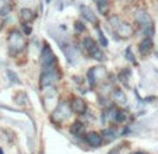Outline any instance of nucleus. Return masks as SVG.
I'll return each mask as SVG.
<instances>
[{"instance_id":"f257e3e1","label":"nucleus","mask_w":158,"mask_h":154,"mask_svg":"<svg viewBox=\"0 0 158 154\" xmlns=\"http://www.w3.org/2000/svg\"><path fill=\"white\" fill-rule=\"evenodd\" d=\"M41 65L44 71H52V70H57V59L55 56L52 48L48 44L44 45L41 53Z\"/></svg>"},{"instance_id":"f03ea898","label":"nucleus","mask_w":158,"mask_h":154,"mask_svg":"<svg viewBox=\"0 0 158 154\" xmlns=\"http://www.w3.org/2000/svg\"><path fill=\"white\" fill-rule=\"evenodd\" d=\"M9 45L14 52L23 50L25 48V39H24V36H23V34L17 30L11 31L9 35Z\"/></svg>"},{"instance_id":"7ed1b4c3","label":"nucleus","mask_w":158,"mask_h":154,"mask_svg":"<svg viewBox=\"0 0 158 154\" xmlns=\"http://www.w3.org/2000/svg\"><path fill=\"white\" fill-rule=\"evenodd\" d=\"M108 77V71L104 66H95L88 70V81L91 86H95L98 81L105 80Z\"/></svg>"},{"instance_id":"20e7f679","label":"nucleus","mask_w":158,"mask_h":154,"mask_svg":"<svg viewBox=\"0 0 158 154\" xmlns=\"http://www.w3.org/2000/svg\"><path fill=\"white\" fill-rule=\"evenodd\" d=\"M72 109H70L69 104H66L64 101H62L59 105H57V108L55 109L53 115H52V119H53L55 122H57V123H60V122H63L64 119H67L70 115H72Z\"/></svg>"},{"instance_id":"39448f33","label":"nucleus","mask_w":158,"mask_h":154,"mask_svg":"<svg viewBox=\"0 0 158 154\" xmlns=\"http://www.w3.org/2000/svg\"><path fill=\"white\" fill-rule=\"evenodd\" d=\"M57 81H59V73H57V70L44 71V74H42V77H41V86H42V88L55 86Z\"/></svg>"},{"instance_id":"423d86ee","label":"nucleus","mask_w":158,"mask_h":154,"mask_svg":"<svg viewBox=\"0 0 158 154\" xmlns=\"http://www.w3.org/2000/svg\"><path fill=\"white\" fill-rule=\"evenodd\" d=\"M70 109L77 115H84L87 112V102L80 97H74L70 102Z\"/></svg>"},{"instance_id":"0eeeda50","label":"nucleus","mask_w":158,"mask_h":154,"mask_svg":"<svg viewBox=\"0 0 158 154\" xmlns=\"http://www.w3.org/2000/svg\"><path fill=\"white\" fill-rule=\"evenodd\" d=\"M134 20L137 21V23L140 24V27H143V28L154 24L151 20V17H150V14L147 11H144V10H137V11L134 13Z\"/></svg>"},{"instance_id":"6e6552de","label":"nucleus","mask_w":158,"mask_h":154,"mask_svg":"<svg viewBox=\"0 0 158 154\" xmlns=\"http://www.w3.org/2000/svg\"><path fill=\"white\" fill-rule=\"evenodd\" d=\"M80 13H81V15H83V17L85 18L87 21H88V23H93L94 25H98V24H99L98 17H97L95 13L91 10V7L81 4V6H80Z\"/></svg>"},{"instance_id":"1a4fd4ad","label":"nucleus","mask_w":158,"mask_h":154,"mask_svg":"<svg viewBox=\"0 0 158 154\" xmlns=\"http://www.w3.org/2000/svg\"><path fill=\"white\" fill-rule=\"evenodd\" d=\"M116 32H118V35H120L122 38H130L134 32V28L131 27L129 23H123V21H120V24L116 28Z\"/></svg>"},{"instance_id":"9d476101","label":"nucleus","mask_w":158,"mask_h":154,"mask_svg":"<svg viewBox=\"0 0 158 154\" xmlns=\"http://www.w3.org/2000/svg\"><path fill=\"white\" fill-rule=\"evenodd\" d=\"M85 140L91 147H99V146L102 144V142H104L102 136L99 133H97V132H89V133H87Z\"/></svg>"},{"instance_id":"9b49d317","label":"nucleus","mask_w":158,"mask_h":154,"mask_svg":"<svg viewBox=\"0 0 158 154\" xmlns=\"http://www.w3.org/2000/svg\"><path fill=\"white\" fill-rule=\"evenodd\" d=\"M152 46H154V44H152V39L151 38H144L143 41L139 44V52H140L141 56H147V55L150 53L152 50Z\"/></svg>"},{"instance_id":"f8f14e48","label":"nucleus","mask_w":158,"mask_h":154,"mask_svg":"<svg viewBox=\"0 0 158 154\" xmlns=\"http://www.w3.org/2000/svg\"><path fill=\"white\" fill-rule=\"evenodd\" d=\"M112 98H114L115 102H118V104H126L127 102V98H126L125 92L122 91V90L116 88V90H112Z\"/></svg>"},{"instance_id":"ddd939ff","label":"nucleus","mask_w":158,"mask_h":154,"mask_svg":"<svg viewBox=\"0 0 158 154\" xmlns=\"http://www.w3.org/2000/svg\"><path fill=\"white\" fill-rule=\"evenodd\" d=\"M88 55H89L91 58H93V59L99 60V62H102V60L105 59V53L102 52V49L99 48V45H95V46H94L93 49H91V50L88 52Z\"/></svg>"},{"instance_id":"4468645a","label":"nucleus","mask_w":158,"mask_h":154,"mask_svg":"<svg viewBox=\"0 0 158 154\" xmlns=\"http://www.w3.org/2000/svg\"><path fill=\"white\" fill-rule=\"evenodd\" d=\"M70 132H72L74 136H83L85 133V125L81 123V122H74L70 127Z\"/></svg>"},{"instance_id":"2eb2a0df","label":"nucleus","mask_w":158,"mask_h":154,"mask_svg":"<svg viewBox=\"0 0 158 154\" xmlns=\"http://www.w3.org/2000/svg\"><path fill=\"white\" fill-rule=\"evenodd\" d=\"M20 17H21V20H23V23H31V21L34 20V18L36 17L35 15V13L32 11V10H30V9H23L20 11Z\"/></svg>"},{"instance_id":"dca6fc26","label":"nucleus","mask_w":158,"mask_h":154,"mask_svg":"<svg viewBox=\"0 0 158 154\" xmlns=\"http://www.w3.org/2000/svg\"><path fill=\"white\" fill-rule=\"evenodd\" d=\"M94 2H95V4L101 14L106 15L108 13H109V0H94Z\"/></svg>"},{"instance_id":"f3484780","label":"nucleus","mask_w":158,"mask_h":154,"mask_svg":"<svg viewBox=\"0 0 158 154\" xmlns=\"http://www.w3.org/2000/svg\"><path fill=\"white\" fill-rule=\"evenodd\" d=\"M102 139L106 140V142H112V140L116 139V130H114L112 127H108V129H104L102 130Z\"/></svg>"},{"instance_id":"a211bd4d","label":"nucleus","mask_w":158,"mask_h":154,"mask_svg":"<svg viewBox=\"0 0 158 154\" xmlns=\"http://www.w3.org/2000/svg\"><path fill=\"white\" fill-rule=\"evenodd\" d=\"M95 41H94L91 36H85V38L83 39V46H84V49L87 50V52H89V50L93 49L94 46H95Z\"/></svg>"},{"instance_id":"6ab92c4d","label":"nucleus","mask_w":158,"mask_h":154,"mask_svg":"<svg viewBox=\"0 0 158 154\" xmlns=\"http://www.w3.org/2000/svg\"><path fill=\"white\" fill-rule=\"evenodd\" d=\"M126 118H127V115H126L125 111H123V109H116L114 122H116V123H123V122L126 121Z\"/></svg>"},{"instance_id":"aec40b11","label":"nucleus","mask_w":158,"mask_h":154,"mask_svg":"<svg viewBox=\"0 0 158 154\" xmlns=\"http://www.w3.org/2000/svg\"><path fill=\"white\" fill-rule=\"evenodd\" d=\"M108 23H109V25L110 27H114L115 30L118 28V25L120 24V18L118 17V15H110L109 17V20H108Z\"/></svg>"},{"instance_id":"412c9836","label":"nucleus","mask_w":158,"mask_h":154,"mask_svg":"<svg viewBox=\"0 0 158 154\" xmlns=\"http://www.w3.org/2000/svg\"><path fill=\"white\" fill-rule=\"evenodd\" d=\"M130 70H129V69H125V70L122 71V73H120V80H122V83H125L126 86H127V80H129V77H130Z\"/></svg>"},{"instance_id":"4be33fe9","label":"nucleus","mask_w":158,"mask_h":154,"mask_svg":"<svg viewBox=\"0 0 158 154\" xmlns=\"http://www.w3.org/2000/svg\"><path fill=\"white\" fill-rule=\"evenodd\" d=\"M74 30H76V32H84L85 31V25L83 24V21H76L74 23Z\"/></svg>"},{"instance_id":"5701e85b","label":"nucleus","mask_w":158,"mask_h":154,"mask_svg":"<svg viewBox=\"0 0 158 154\" xmlns=\"http://www.w3.org/2000/svg\"><path fill=\"white\" fill-rule=\"evenodd\" d=\"M125 56H126V59L130 60L131 63H136V59H134L133 53H131V48H127V49L125 50Z\"/></svg>"},{"instance_id":"b1692460","label":"nucleus","mask_w":158,"mask_h":154,"mask_svg":"<svg viewBox=\"0 0 158 154\" xmlns=\"http://www.w3.org/2000/svg\"><path fill=\"white\" fill-rule=\"evenodd\" d=\"M98 35H99V42H101V44H102V46H104V48H106V46H108V39L105 38L104 32L98 30Z\"/></svg>"},{"instance_id":"393cba45","label":"nucleus","mask_w":158,"mask_h":154,"mask_svg":"<svg viewBox=\"0 0 158 154\" xmlns=\"http://www.w3.org/2000/svg\"><path fill=\"white\" fill-rule=\"evenodd\" d=\"M7 73H9V77H10V79H11V81H14L15 84H21V81L18 80V79H17V76H15L14 73H11V71H10V70L7 71Z\"/></svg>"},{"instance_id":"a878e982","label":"nucleus","mask_w":158,"mask_h":154,"mask_svg":"<svg viewBox=\"0 0 158 154\" xmlns=\"http://www.w3.org/2000/svg\"><path fill=\"white\" fill-rule=\"evenodd\" d=\"M23 30H24V32L27 34V35H30L31 34V27L28 25L27 23H23Z\"/></svg>"},{"instance_id":"bb28decb","label":"nucleus","mask_w":158,"mask_h":154,"mask_svg":"<svg viewBox=\"0 0 158 154\" xmlns=\"http://www.w3.org/2000/svg\"><path fill=\"white\" fill-rule=\"evenodd\" d=\"M133 154H144V153H140V151H139V153H133Z\"/></svg>"}]
</instances>
